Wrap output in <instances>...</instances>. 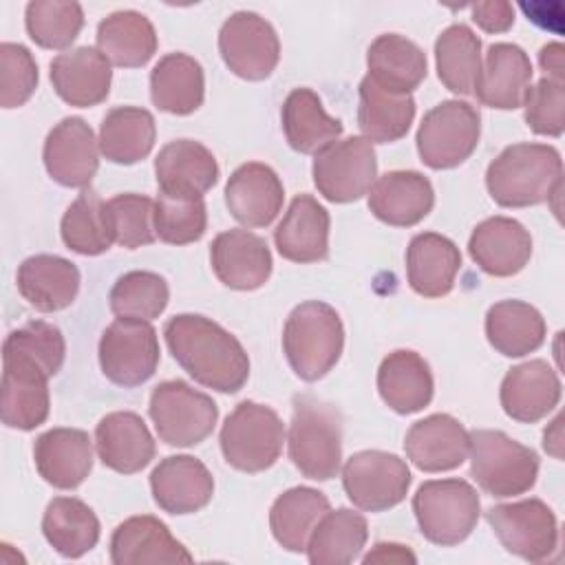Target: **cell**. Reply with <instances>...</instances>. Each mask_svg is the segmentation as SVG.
<instances>
[{"label":"cell","instance_id":"4","mask_svg":"<svg viewBox=\"0 0 565 565\" xmlns=\"http://www.w3.org/2000/svg\"><path fill=\"white\" fill-rule=\"evenodd\" d=\"M291 463L313 481H329L342 463V422L340 413L311 395L294 399V413L287 433Z\"/></svg>","mask_w":565,"mask_h":565},{"label":"cell","instance_id":"43","mask_svg":"<svg viewBox=\"0 0 565 565\" xmlns=\"http://www.w3.org/2000/svg\"><path fill=\"white\" fill-rule=\"evenodd\" d=\"M415 119L413 95H397L380 88L375 82L364 77L360 82V106L358 126L362 137L371 143L399 141Z\"/></svg>","mask_w":565,"mask_h":565},{"label":"cell","instance_id":"35","mask_svg":"<svg viewBox=\"0 0 565 565\" xmlns=\"http://www.w3.org/2000/svg\"><path fill=\"white\" fill-rule=\"evenodd\" d=\"M205 97L201 64L188 53H168L150 71V99L170 115H190Z\"/></svg>","mask_w":565,"mask_h":565},{"label":"cell","instance_id":"2","mask_svg":"<svg viewBox=\"0 0 565 565\" xmlns=\"http://www.w3.org/2000/svg\"><path fill=\"white\" fill-rule=\"evenodd\" d=\"M486 188L501 207H530L556 196L563 188V159L547 143H512L486 170Z\"/></svg>","mask_w":565,"mask_h":565},{"label":"cell","instance_id":"22","mask_svg":"<svg viewBox=\"0 0 565 565\" xmlns=\"http://www.w3.org/2000/svg\"><path fill=\"white\" fill-rule=\"evenodd\" d=\"M113 71L95 46H77L51 60V84L62 102L77 108L102 104L110 93Z\"/></svg>","mask_w":565,"mask_h":565},{"label":"cell","instance_id":"14","mask_svg":"<svg viewBox=\"0 0 565 565\" xmlns=\"http://www.w3.org/2000/svg\"><path fill=\"white\" fill-rule=\"evenodd\" d=\"M218 53L241 79H267L280 60V40L271 22L254 11L232 13L218 31Z\"/></svg>","mask_w":565,"mask_h":565},{"label":"cell","instance_id":"29","mask_svg":"<svg viewBox=\"0 0 565 565\" xmlns=\"http://www.w3.org/2000/svg\"><path fill=\"white\" fill-rule=\"evenodd\" d=\"M33 461L46 483L73 490L93 468V441L79 428H51L35 439Z\"/></svg>","mask_w":565,"mask_h":565},{"label":"cell","instance_id":"41","mask_svg":"<svg viewBox=\"0 0 565 565\" xmlns=\"http://www.w3.org/2000/svg\"><path fill=\"white\" fill-rule=\"evenodd\" d=\"M331 510L329 499L309 486H296L276 497L269 508V527L280 547L305 552L316 523Z\"/></svg>","mask_w":565,"mask_h":565},{"label":"cell","instance_id":"49","mask_svg":"<svg viewBox=\"0 0 565 565\" xmlns=\"http://www.w3.org/2000/svg\"><path fill=\"white\" fill-rule=\"evenodd\" d=\"M207 227L203 199H183L161 194L154 201V234L168 245H188L199 241Z\"/></svg>","mask_w":565,"mask_h":565},{"label":"cell","instance_id":"16","mask_svg":"<svg viewBox=\"0 0 565 565\" xmlns=\"http://www.w3.org/2000/svg\"><path fill=\"white\" fill-rule=\"evenodd\" d=\"M42 159L55 183L86 188L99 168V139L82 117H64L49 130Z\"/></svg>","mask_w":565,"mask_h":565},{"label":"cell","instance_id":"20","mask_svg":"<svg viewBox=\"0 0 565 565\" xmlns=\"http://www.w3.org/2000/svg\"><path fill=\"white\" fill-rule=\"evenodd\" d=\"M282 201L280 177L260 161L238 166L225 183V205L245 227H267L282 210Z\"/></svg>","mask_w":565,"mask_h":565},{"label":"cell","instance_id":"39","mask_svg":"<svg viewBox=\"0 0 565 565\" xmlns=\"http://www.w3.org/2000/svg\"><path fill=\"white\" fill-rule=\"evenodd\" d=\"M97 49L121 68H137L157 53V31L152 22L132 9L115 11L97 24Z\"/></svg>","mask_w":565,"mask_h":565},{"label":"cell","instance_id":"40","mask_svg":"<svg viewBox=\"0 0 565 565\" xmlns=\"http://www.w3.org/2000/svg\"><path fill=\"white\" fill-rule=\"evenodd\" d=\"M157 126L150 110L117 106L106 113L99 126V152L110 163L132 166L154 148Z\"/></svg>","mask_w":565,"mask_h":565},{"label":"cell","instance_id":"11","mask_svg":"<svg viewBox=\"0 0 565 565\" xmlns=\"http://www.w3.org/2000/svg\"><path fill=\"white\" fill-rule=\"evenodd\" d=\"M102 373L117 386L135 388L159 366V338L150 322L117 318L99 338Z\"/></svg>","mask_w":565,"mask_h":565},{"label":"cell","instance_id":"18","mask_svg":"<svg viewBox=\"0 0 565 565\" xmlns=\"http://www.w3.org/2000/svg\"><path fill=\"white\" fill-rule=\"evenodd\" d=\"M154 503L168 514H192L205 508L214 494L207 466L192 455H170L150 472Z\"/></svg>","mask_w":565,"mask_h":565},{"label":"cell","instance_id":"56","mask_svg":"<svg viewBox=\"0 0 565 565\" xmlns=\"http://www.w3.org/2000/svg\"><path fill=\"white\" fill-rule=\"evenodd\" d=\"M543 448L545 452H550L554 459H563V417L556 415L545 433H543Z\"/></svg>","mask_w":565,"mask_h":565},{"label":"cell","instance_id":"3","mask_svg":"<svg viewBox=\"0 0 565 565\" xmlns=\"http://www.w3.org/2000/svg\"><path fill=\"white\" fill-rule=\"evenodd\" d=\"M344 327L338 311L322 300H305L291 309L282 329V351L291 371L316 382L340 360Z\"/></svg>","mask_w":565,"mask_h":565},{"label":"cell","instance_id":"8","mask_svg":"<svg viewBox=\"0 0 565 565\" xmlns=\"http://www.w3.org/2000/svg\"><path fill=\"white\" fill-rule=\"evenodd\" d=\"M148 415L161 441L190 448L207 439L218 419L214 399L183 380H166L150 393Z\"/></svg>","mask_w":565,"mask_h":565},{"label":"cell","instance_id":"31","mask_svg":"<svg viewBox=\"0 0 565 565\" xmlns=\"http://www.w3.org/2000/svg\"><path fill=\"white\" fill-rule=\"evenodd\" d=\"M20 296L42 313L66 309L79 291V269L68 258L55 254H35L18 267Z\"/></svg>","mask_w":565,"mask_h":565},{"label":"cell","instance_id":"9","mask_svg":"<svg viewBox=\"0 0 565 565\" xmlns=\"http://www.w3.org/2000/svg\"><path fill=\"white\" fill-rule=\"evenodd\" d=\"M481 135L479 110L461 99H444L433 106L417 128L419 159L433 170L461 166L477 148Z\"/></svg>","mask_w":565,"mask_h":565},{"label":"cell","instance_id":"54","mask_svg":"<svg viewBox=\"0 0 565 565\" xmlns=\"http://www.w3.org/2000/svg\"><path fill=\"white\" fill-rule=\"evenodd\" d=\"M539 64L545 77L565 84V49L561 42H550L539 51Z\"/></svg>","mask_w":565,"mask_h":565},{"label":"cell","instance_id":"21","mask_svg":"<svg viewBox=\"0 0 565 565\" xmlns=\"http://www.w3.org/2000/svg\"><path fill=\"white\" fill-rule=\"evenodd\" d=\"M154 177L161 194L203 199L218 181L214 154L194 139H174L166 143L154 159Z\"/></svg>","mask_w":565,"mask_h":565},{"label":"cell","instance_id":"53","mask_svg":"<svg viewBox=\"0 0 565 565\" xmlns=\"http://www.w3.org/2000/svg\"><path fill=\"white\" fill-rule=\"evenodd\" d=\"M472 20L486 33H505L514 24V7L505 0H490V2H475L470 4Z\"/></svg>","mask_w":565,"mask_h":565},{"label":"cell","instance_id":"28","mask_svg":"<svg viewBox=\"0 0 565 565\" xmlns=\"http://www.w3.org/2000/svg\"><path fill=\"white\" fill-rule=\"evenodd\" d=\"M110 561L115 565L192 563V554L170 534L163 521L152 514H137L115 527Z\"/></svg>","mask_w":565,"mask_h":565},{"label":"cell","instance_id":"48","mask_svg":"<svg viewBox=\"0 0 565 565\" xmlns=\"http://www.w3.org/2000/svg\"><path fill=\"white\" fill-rule=\"evenodd\" d=\"M110 232L117 245L137 249L154 243V201L146 194H117L106 201Z\"/></svg>","mask_w":565,"mask_h":565},{"label":"cell","instance_id":"32","mask_svg":"<svg viewBox=\"0 0 565 565\" xmlns=\"http://www.w3.org/2000/svg\"><path fill=\"white\" fill-rule=\"evenodd\" d=\"M461 269L459 247L444 234H415L406 247V276L415 294L424 298H441L452 291L457 271Z\"/></svg>","mask_w":565,"mask_h":565},{"label":"cell","instance_id":"13","mask_svg":"<svg viewBox=\"0 0 565 565\" xmlns=\"http://www.w3.org/2000/svg\"><path fill=\"white\" fill-rule=\"evenodd\" d=\"M486 519L499 543L523 561L543 563L558 547L556 514L541 499L499 503L486 512Z\"/></svg>","mask_w":565,"mask_h":565},{"label":"cell","instance_id":"19","mask_svg":"<svg viewBox=\"0 0 565 565\" xmlns=\"http://www.w3.org/2000/svg\"><path fill=\"white\" fill-rule=\"evenodd\" d=\"M561 391V377L545 360H527L505 373L499 399L510 419L534 424L558 406Z\"/></svg>","mask_w":565,"mask_h":565},{"label":"cell","instance_id":"27","mask_svg":"<svg viewBox=\"0 0 565 565\" xmlns=\"http://www.w3.org/2000/svg\"><path fill=\"white\" fill-rule=\"evenodd\" d=\"M95 448L102 463L119 475L143 470L157 452L146 422L132 411L104 415L95 428Z\"/></svg>","mask_w":565,"mask_h":565},{"label":"cell","instance_id":"34","mask_svg":"<svg viewBox=\"0 0 565 565\" xmlns=\"http://www.w3.org/2000/svg\"><path fill=\"white\" fill-rule=\"evenodd\" d=\"M369 79L397 95H411L428 73L426 53L399 33L377 35L366 51Z\"/></svg>","mask_w":565,"mask_h":565},{"label":"cell","instance_id":"55","mask_svg":"<svg viewBox=\"0 0 565 565\" xmlns=\"http://www.w3.org/2000/svg\"><path fill=\"white\" fill-rule=\"evenodd\" d=\"M415 554L399 543H377L373 550L362 558V563H415Z\"/></svg>","mask_w":565,"mask_h":565},{"label":"cell","instance_id":"42","mask_svg":"<svg viewBox=\"0 0 565 565\" xmlns=\"http://www.w3.org/2000/svg\"><path fill=\"white\" fill-rule=\"evenodd\" d=\"M369 539L366 519L349 508L329 510L307 541L311 565H349L364 550Z\"/></svg>","mask_w":565,"mask_h":565},{"label":"cell","instance_id":"47","mask_svg":"<svg viewBox=\"0 0 565 565\" xmlns=\"http://www.w3.org/2000/svg\"><path fill=\"white\" fill-rule=\"evenodd\" d=\"M29 38L42 49H66L84 26V9L73 0H33L24 11Z\"/></svg>","mask_w":565,"mask_h":565},{"label":"cell","instance_id":"45","mask_svg":"<svg viewBox=\"0 0 565 565\" xmlns=\"http://www.w3.org/2000/svg\"><path fill=\"white\" fill-rule=\"evenodd\" d=\"M64 245L82 256H99L115 243L106 201L95 190H84L64 212L60 223Z\"/></svg>","mask_w":565,"mask_h":565},{"label":"cell","instance_id":"51","mask_svg":"<svg viewBox=\"0 0 565 565\" xmlns=\"http://www.w3.org/2000/svg\"><path fill=\"white\" fill-rule=\"evenodd\" d=\"M38 88V64L24 44H0V106L20 108Z\"/></svg>","mask_w":565,"mask_h":565},{"label":"cell","instance_id":"33","mask_svg":"<svg viewBox=\"0 0 565 565\" xmlns=\"http://www.w3.org/2000/svg\"><path fill=\"white\" fill-rule=\"evenodd\" d=\"M377 391L391 411L399 415L419 413L430 404L435 391L428 362L411 349L388 353L377 369Z\"/></svg>","mask_w":565,"mask_h":565},{"label":"cell","instance_id":"26","mask_svg":"<svg viewBox=\"0 0 565 565\" xmlns=\"http://www.w3.org/2000/svg\"><path fill=\"white\" fill-rule=\"evenodd\" d=\"M329 227L331 218L324 205L311 194H298L274 230L276 249L291 263L324 260L329 256Z\"/></svg>","mask_w":565,"mask_h":565},{"label":"cell","instance_id":"24","mask_svg":"<svg viewBox=\"0 0 565 565\" xmlns=\"http://www.w3.org/2000/svg\"><path fill=\"white\" fill-rule=\"evenodd\" d=\"M468 254L486 274L508 278L530 263L532 236L516 218L490 216L472 230Z\"/></svg>","mask_w":565,"mask_h":565},{"label":"cell","instance_id":"10","mask_svg":"<svg viewBox=\"0 0 565 565\" xmlns=\"http://www.w3.org/2000/svg\"><path fill=\"white\" fill-rule=\"evenodd\" d=\"M313 185L331 203H351L369 194L377 179L373 143L364 137L335 139L313 154Z\"/></svg>","mask_w":565,"mask_h":565},{"label":"cell","instance_id":"6","mask_svg":"<svg viewBox=\"0 0 565 565\" xmlns=\"http://www.w3.org/2000/svg\"><path fill=\"white\" fill-rule=\"evenodd\" d=\"M218 444L225 461L241 472H263L271 468L285 444V424L265 404L245 399L225 417Z\"/></svg>","mask_w":565,"mask_h":565},{"label":"cell","instance_id":"17","mask_svg":"<svg viewBox=\"0 0 565 565\" xmlns=\"http://www.w3.org/2000/svg\"><path fill=\"white\" fill-rule=\"evenodd\" d=\"M210 263L216 278L236 291H254L271 276V252L254 232L227 230L210 245Z\"/></svg>","mask_w":565,"mask_h":565},{"label":"cell","instance_id":"12","mask_svg":"<svg viewBox=\"0 0 565 565\" xmlns=\"http://www.w3.org/2000/svg\"><path fill=\"white\" fill-rule=\"evenodd\" d=\"M404 459L384 450H360L342 466V488L349 501L364 512H384L402 503L411 488Z\"/></svg>","mask_w":565,"mask_h":565},{"label":"cell","instance_id":"23","mask_svg":"<svg viewBox=\"0 0 565 565\" xmlns=\"http://www.w3.org/2000/svg\"><path fill=\"white\" fill-rule=\"evenodd\" d=\"M435 190L428 177L417 170H391L375 179L369 190V210L393 227H413L430 214Z\"/></svg>","mask_w":565,"mask_h":565},{"label":"cell","instance_id":"50","mask_svg":"<svg viewBox=\"0 0 565 565\" xmlns=\"http://www.w3.org/2000/svg\"><path fill=\"white\" fill-rule=\"evenodd\" d=\"M2 351L22 353V355L35 360L53 377V375H57V371L64 364L66 342H64L62 331L55 324L44 322V320H31V322L13 329L4 338Z\"/></svg>","mask_w":565,"mask_h":565},{"label":"cell","instance_id":"15","mask_svg":"<svg viewBox=\"0 0 565 565\" xmlns=\"http://www.w3.org/2000/svg\"><path fill=\"white\" fill-rule=\"evenodd\" d=\"M49 373L35 360L2 351V424L18 430H33L46 422L51 408Z\"/></svg>","mask_w":565,"mask_h":565},{"label":"cell","instance_id":"38","mask_svg":"<svg viewBox=\"0 0 565 565\" xmlns=\"http://www.w3.org/2000/svg\"><path fill=\"white\" fill-rule=\"evenodd\" d=\"M99 519L90 505L75 497H55L42 516L46 543L64 558H79L99 541Z\"/></svg>","mask_w":565,"mask_h":565},{"label":"cell","instance_id":"1","mask_svg":"<svg viewBox=\"0 0 565 565\" xmlns=\"http://www.w3.org/2000/svg\"><path fill=\"white\" fill-rule=\"evenodd\" d=\"M168 351L201 386L218 393H238L249 377V358L243 344L212 318L179 313L163 327Z\"/></svg>","mask_w":565,"mask_h":565},{"label":"cell","instance_id":"46","mask_svg":"<svg viewBox=\"0 0 565 565\" xmlns=\"http://www.w3.org/2000/svg\"><path fill=\"white\" fill-rule=\"evenodd\" d=\"M110 311L117 318L154 320L159 318L170 300V287L163 276L146 269L121 274L110 289Z\"/></svg>","mask_w":565,"mask_h":565},{"label":"cell","instance_id":"7","mask_svg":"<svg viewBox=\"0 0 565 565\" xmlns=\"http://www.w3.org/2000/svg\"><path fill=\"white\" fill-rule=\"evenodd\" d=\"M413 512L424 539L450 547L477 527L481 503L466 479H430L413 494Z\"/></svg>","mask_w":565,"mask_h":565},{"label":"cell","instance_id":"5","mask_svg":"<svg viewBox=\"0 0 565 565\" xmlns=\"http://www.w3.org/2000/svg\"><path fill=\"white\" fill-rule=\"evenodd\" d=\"M468 439L470 475L490 497H516L536 483L539 455L530 446L492 428H475Z\"/></svg>","mask_w":565,"mask_h":565},{"label":"cell","instance_id":"52","mask_svg":"<svg viewBox=\"0 0 565 565\" xmlns=\"http://www.w3.org/2000/svg\"><path fill=\"white\" fill-rule=\"evenodd\" d=\"M525 124L543 137H561L565 130V84L541 77L523 97Z\"/></svg>","mask_w":565,"mask_h":565},{"label":"cell","instance_id":"37","mask_svg":"<svg viewBox=\"0 0 565 565\" xmlns=\"http://www.w3.org/2000/svg\"><path fill=\"white\" fill-rule=\"evenodd\" d=\"M486 338L505 358H523L545 342V320L523 300H499L486 313Z\"/></svg>","mask_w":565,"mask_h":565},{"label":"cell","instance_id":"25","mask_svg":"<svg viewBox=\"0 0 565 565\" xmlns=\"http://www.w3.org/2000/svg\"><path fill=\"white\" fill-rule=\"evenodd\" d=\"M468 430L446 413L415 422L404 439L406 457L422 472H446L459 468L468 457Z\"/></svg>","mask_w":565,"mask_h":565},{"label":"cell","instance_id":"44","mask_svg":"<svg viewBox=\"0 0 565 565\" xmlns=\"http://www.w3.org/2000/svg\"><path fill=\"white\" fill-rule=\"evenodd\" d=\"M439 82L455 95H475L481 73V40L466 24L446 26L435 40Z\"/></svg>","mask_w":565,"mask_h":565},{"label":"cell","instance_id":"30","mask_svg":"<svg viewBox=\"0 0 565 565\" xmlns=\"http://www.w3.org/2000/svg\"><path fill=\"white\" fill-rule=\"evenodd\" d=\"M532 73V62L521 46L497 42L486 53L475 95L488 108L514 110L523 106Z\"/></svg>","mask_w":565,"mask_h":565},{"label":"cell","instance_id":"36","mask_svg":"<svg viewBox=\"0 0 565 565\" xmlns=\"http://www.w3.org/2000/svg\"><path fill=\"white\" fill-rule=\"evenodd\" d=\"M287 143L302 154H316L342 135V121L331 117L311 88H294L280 108Z\"/></svg>","mask_w":565,"mask_h":565}]
</instances>
